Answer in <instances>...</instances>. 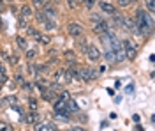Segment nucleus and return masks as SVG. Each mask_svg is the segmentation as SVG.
Instances as JSON below:
<instances>
[{"label": "nucleus", "mask_w": 155, "mask_h": 131, "mask_svg": "<svg viewBox=\"0 0 155 131\" xmlns=\"http://www.w3.org/2000/svg\"><path fill=\"white\" fill-rule=\"evenodd\" d=\"M0 131H12V126L7 122H0Z\"/></svg>", "instance_id": "nucleus-27"}, {"label": "nucleus", "mask_w": 155, "mask_h": 131, "mask_svg": "<svg viewBox=\"0 0 155 131\" xmlns=\"http://www.w3.org/2000/svg\"><path fill=\"white\" fill-rule=\"evenodd\" d=\"M49 2H51V0H34V4H35L37 7H44V5H49Z\"/></svg>", "instance_id": "nucleus-25"}, {"label": "nucleus", "mask_w": 155, "mask_h": 131, "mask_svg": "<svg viewBox=\"0 0 155 131\" xmlns=\"http://www.w3.org/2000/svg\"><path fill=\"white\" fill-rule=\"evenodd\" d=\"M132 91H134V87H132V83H130V85H129V87H127V94H130V92H132Z\"/></svg>", "instance_id": "nucleus-36"}, {"label": "nucleus", "mask_w": 155, "mask_h": 131, "mask_svg": "<svg viewBox=\"0 0 155 131\" xmlns=\"http://www.w3.org/2000/svg\"><path fill=\"white\" fill-rule=\"evenodd\" d=\"M34 57H35V50H27V59H28V60H32Z\"/></svg>", "instance_id": "nucleus-31"}, {"label": "nucleus", "mask_w": 155, "mask_h": 131, "mask_svg": "<svg viewBox=\"0 0 155 131\" xmlns=\"http://www.w3.org/2000/svg\"><path fill=\"white\" fill-rule=\"evenodd\" d=\"M23 87H25L27 91H32V89H34V83H23Z\"/></svg>", "instance_id": "nucleus-34"}, {"label": "nucleus", "mask_w": 155, "mask_h": 131, "mask_svg": "<svg viewBox=\"0 0 155 131\" xmlns=\"http://www.w3.org/2000/svg\"><path fill=\"white\" fill-rule=\"evenodd\" d=\"M48 66H37V67H35V73H37V74H46V73H48Z\"/></svg>", "instance_id": "nucleus-24"}, {"label": "nucleus", "mask_w": 155, "mask_h": 131, "mask_svg": "<svg viewBox=\"0 0 155 131\" xmlns=\"http://www.w3.org/2000/svg\"><path fill=\"white\" fill-rule=\"evenodd\" d=\"M55 112H57V115H62V119H69V113L71 112L67 110V103H64V101H55Z\"/></svg>", "instance_id": "nucleus-5"}, {"label": "nucleus", "mask_w": 155, "mask_h": 131, "mask_svg": "<svg viewBox=\"0 0 155 131\" xmlns=\"http://www.w3.org/2000/svg\"><path fill=\"white\" fill-rule=\"evenodd\" d=\"M4 101H5V105H11L12 108L18 106V98H14V96H9V98H5Z\"/></svg>", "instance_id": "nucleus-16"}, {"label": "nucleus", "mask_w": 155, "mask_h": 131, "mask_svg": "<svg viewBox=\"0 0 155 131\" xmlns=\"http://www.w3.org/2000/svg\"><path fill=\"white\" fill-rule=\"evenodd\" d=\"M58 99H60V101H64V103H67V101L71 99V94H69L67 91H62V94L58 96Z\"/></svg>", "instance_id": "nucleus-21"}, {"label": "nucleus", "mask_w": 155, "mask_h": 131, "mask_svg": "<svg viewBox=\"0 0 155 131\" xmlns=\"http://www.w3.org/2000/svg\"><path fill=\"white\" fill-rule=\"evenodd\" d=\"M69 7H72V9H74V7H78V4L74 2V0H69Z\"/></svg>", "instance_id": "nucleus-35"}, {"label": "nucleus", "mask_w": 155, "mask_h": 131, "mask_svg": "<svg viewBox=\"0 0 155 131\" xmlns=\"http://www.w3.org/2000/svg\"><path fill=\"white\" fill-rule=\"evenodd\" d=\"M27 34H28L30 37H34V39H37L39 36H41V34H39L35 29H32V27H27Z\"/></svg>", "instance_id": "nucleus-19"}, {"label": "nucleus", "mask_w": 155, "mask_h": 131, "mask_svg": "<svg viewBox=\"0 0 155 131\" xmlns=\"http://www.w3.org/2000/svg\"><path fill=\"white\" fill-rule=\"evenodd\" d=\"M132 2H134V0H132Z\"/></svg>", "instance_id": "nucleus-43"}, {"label": "nucleus", "mask_w": 155, "mask_h": 131, "mask_svg": "<svg viewBox=\"0 0 155 131\" xmlns=\"http://www.w3.org/2000/svg\"><path fill=\"white\" fill-rule=\"evenodd\" d=\"M136 27H137V32L141 34V36H148L152 29H153V21L150 18V14H146L143 9H137L136 12Z\"/></svg>", "instance_id": "nucleus-1"}, {"label": "nucleus", "mask_w": 155, "mask_h": 131, "mask_svg": "<svg viewBox=\"0 0 155 131\" xmlns=\"http://www.w3.org/2000/svg\"><path fill=\"white\" fill-rule=\"evenodd\" d=\"M67 131H74V129H67Z\"/></svg>", "instance_id": "nucleus-42"}, {"label": "nucleus", "mask_w": 155, "mask_h": 131, "mask_svg": "<svg viewBox=\"0 0 155 131\" xmlns=\"http://www.w3.org/2000/svg\"><path fill=\"white\" fill-rule=\"evenodd\" d=\"M99 73H95L94 69H90V67H78V78L83 81H88L92 80V78H95Z\"/></svg>", "instance_id": "nucleus-3"}, {"label": "nucleus", "mask_w": 155, "mask_h": 131, "mask_svg": "<svg viewBox=\"0 0 155 131\" xmlns=\"http://www.w3.org/2000/svg\"><path fill=\"white\" fill-rule=\"evenodd\" d=\"M53 78H55V81H58V83L65 81V69H57L55 74H53Z\"/></svg>", "instance_id": "nucleus-12"}, {"label": "nucleus", "mask_w": 155, "mask_h": 131, "mask_svg": "<svg viewBox=\"0 0 155 131\" xmlns=\"http://www.w3.org/2000/svg\"><path fill=\"white\" fill-rule=\"evenodd\" d=\"M35 20H37L39 23H41V25H42V23H44V21L48 20V18H46V14H44V12H42V11H41V12H37V14H35Z\"/></svg>", "instance_id": "nucleus-22"}, {"label": "nucleus", "mask_w": 155, "mask_h": 131, "mask_svg": "<svg viewBox=\"0 0 155 131\" xmlns=\"http://www.w3.org/2000/svg\"><path fill=\"white\" fill-rule=\"evenodd\" d=\"M41 94H42V99L48 101V103H55V101H57V98H58V96H57V91H53L51 87H48L46 91H42Z\"/></svg>", "instance_id": "nucleus-7"}, {"label": "nucleus", "mask_w": 155, "mask_h": 131, "mask_svg": "<svg viewBox=\"0 0 155 131\" xmlns=\"http://www.w3.org/2000/svg\"><path fill=\"white\" fill-rule=\"evenodd\" d=\"M2 27H4V21H2V18H0V30H2Z\"/></svg>", "instance_id": "nucleus-38"}, {"label": "nucleus", "mask_w": 155, "mask_h": 131, "mask_svg": "<svg viewBox=\"0 0 155 131\" xmlns=\"http://www.w3.org/2000/svg\"><path fill=\"white\" fill-rule=\"evenodd\" d=\"M67 110L69 112H78V105H76V101H74V99H69L67 101Z\"/></svg>", "instance_id": "nucleus-18"}, {"label": "nucleus", "mask_w": 155, "mask_h": 131, "mask_svg": "<svg viewBox=\"0 0 155 131\" xmlns=\"http://www.w3.org/2000/svg\"><path fill=\"white\" fill-rule=\"evenodd\" d=\"M78 78V69L74 67V66H71V67H67L65 69V81H72Z\"/></svg>", "instance_id": "nucleus-10"}, {"label": "nucleus", "mask_w": 155, "mask_h": 131, "mask_svg": "<svg viewBox=\"0 0 155 131\" xmlns=\"http://www.w3.org/2000/svg\"><path fill=\"white\" fill-rule=\"evenodd\" d=\"M23 122L25 124H37L39 122V115L35 110H30L28 113H25V117H23Z\"/></svg>", "instance_id": "nucleus-9"}, {"label": "nucleus", "mask_w": 155, "mask_h": 131, "mask_svg": "<svg viewBox=\"0 0 155 131\" xmlns=\"http://www.w3.org/2000/svg\"><path fill=\"white\" fill-rule=\"evenodd\" d=\"M0 91H2V83H0Z\"/></svg>", "instance_id": "nucleus-41"}, {"label": "nucleus", "mask_w": 155, "mask_h": 131, "mask_svg": "<svg viewBox=\"0 0 155 131\" xmlns=\"http://www.w3.org/2000/svg\"><path fill=\"white\" fill-rule=\"evenodd\" d=\"M67 32H69V36H72V37H81V36L85 34V29H83L79 23H69Z\"/></svg>", "instance_id": "nucleus-4"}, {"label": "nucleus", "mask_w": 155, "mask_h": 131, "mask_svg": "<svg viewBox=\"0 0 155 131\" xmlns=\"http://www.w3.org/2000/svg\"><path fill=\"white\" fill-rule=\"evenodd\" d=\"M94 32H95L97 36H101V34H106V32H109V25H107L104 20L97 21L95 25H94Z\"/></svg>", "instance_id": "nucleus-8"}, {"label": "nucleus", "mask_w": 155, "mask_h": 131, "mask_svg": "<svg viewBox=\"0 0 155 131\" xmlns=\"http://www.w3.org/2000/svg\"><path fill=\"white\" fill-rule=\"evenodd\" d=\"M99 5H101V9L104 11V12H107V14H113V12H115V5H111V4H107V2H101Z\"/></svg>", "instance_id": "nucleus-13"}, {"label": "nucleus", "mask_w": 155, "mask_h": 131, "mask_svg": "<svg viewBox=\"0 0 155 131\" xmlns=\"http://www.w3.org/2000/svg\"><path fill=\"white\" fill-rule=\"evenodd\" d=\"M146 7L150 11V14H152L153 12V0H146Z\"/></svg>", "instance_id": "nucleus-29"}, {"label": "nucleus", "mask_w": 155, "mask_h": 131, "mask_svg": "<svg viewBox=\"0 0 155 131\" xmlns=\"http://www.w3.org/2000/svg\"><path fill=\"white\" fill-rule=\"evenodd\" d=\"M106 60H109V62H116L115 53H113L111 50H107V51H106Z\"/></svg>", "instance_id": "nucleus-26"}, {"label": "nucleus", "mask_w": 155, "mask_h": 131, "mask_svg": "<svg viewBox=\"0 0 155 131\" xmlns=\"http://www.w3.org/2000/svg\"><path fill=\"white\" fill-rule=\"evenodd\" d=\"M18 62H19V57H18V55H11V64H12V66H16Z\"/></svg>", "instance_id": "nucleus-32"}, {"label": "nucleus", "mask_w": 155, "mask_h": 131, "mask_svg": "<svg viewBox=\"0 0 155 131\" xmlns=\"http://www.w3.org/2000/svg\"><path fill=\"white\" fill-rule=\"evenodd\" d=\"M122 48H124V53H125V59L129 60H134L136 55H137V46L132 39H125L122 41Z\"/></svg>", "instance_id": "nucleus-2"}, {"label": "nucleus", "mask_w": 155, "mask_h": 131, "mask_svg": "<svg viewBox=\"0 0 155 131\" xmlns=\"http://www.w3.org/2000/svg\"><path fill=\"white\" fill-rule=\"evenodd\" d=\"M64 57H65V60L72 62V64H74V60H76V53H74V51H65Z\"/></svg>", "instance_id": "nucleus-17"}, {"label": "nucleus", "mask_w": 155, "mask_h": 131, "mask_svg": "<svg viewBox=\"0 0 155 131\" xmlns=\"http://www.w3.org/2000/svg\"><path fill=\"white\" fill-rule=\"evenodd\" d=\"M5 2H9V4H12V2H14V0H5Z\"/></svg>", "instance_id": "nucleus-40"}, {"label": "nucleus", "mask_w": 155, "mask_h": 131, "mask_svg": "<svg viewBox=\"0 0 155 131\" xmlns=\"http://www.w3.org/2000/svg\"><path fill=\"white\" fill-rule=\"evenodd\" d=\"M16 43H18V46L21 48V50H27V41L23 39V37H19L18 36V37H16Z\"/></svg>", "instance_id": "nucleus-23"}, {"label": "nucleus", "mask_w": 155, "mask_h": 131, "mask_svg": "<svg viewBox=\"0 0 155 131\" xmlns=\"http://www.w3.org/2000/svg\"><path fill=\"white\" fill-rule=\"evenodd\" d=\"M32 14H34V11H32L30 5H23V7H21V18H23V20H30Z\"/></svg>", "instance_id": "nucleus-11"}, {"label": "nucleus", "mask_w": 155, "mask_h": 131, "mask_svg": "<svg viewBox=\"0 0 155 131\" xmlns=\"http://www.w3.org/2000/svg\"><path fill=\"white\" fill-rule=\"evenodd\" d=\"M34 85H37V89H39L41 92H42V91H46V89L49 87V81L42 80V78H39V80H37V83H34Z\"/></svg>", "instance_id": "nucleus-14"}, {"label": "nucleus", "mask_w": 155, "mask_h": 131, "mask_svg": "<svg viewBox=\"0 0 155 131\" xmlns=\"http://www.w3.org/2000/svg\"><path fill=\"white\" fill-rule=\"evenodd\" d=\"M136 131H143V128L141 126H136Z\"/></svg>", "instance_id": "nucleus-37"}, {"label": "nucleus", "mask_w": 155, "mask_h": 131, "mask_svg": "<svg viewBox=\"0 0 155 131\" xmlns=\"http://www.w3.org/2000/svg\"><path fill=\"white\" fill-rule=\"evenodd\" d=\"M83 4L90 9V7H94V5H95V0H83Z\"/></svg>", "instance_id": "nucleus-30"}, {"label": "nucleus", "mask_w": 155, "mask_h": 131, "mask_svg": "<svg viewBox=\"0 0 155 131\" xmlns=\"http://www.w3.org/2000/svg\"><path fill=\"white\" fill-rule=\"evenodd\" d=\"M130 2H132V0H118V4H120L122 7H125V5H129Z\"/></svg>", "instance_id": "nucleus-33"}, {"label": "nucleus", "mask_w": 155, "mask_h": 131, "mask_svg": "<svg viewBox=\"0 0 155 131\" xmlns=\"http://www.w3.org/2000/svg\"><path fill=\"white\" fill-rule=\"evenodd\" d=\"M49 131H60V129H57V128H51V129H49Z\"/></svg>", "instance_id": "nucleus-39"}, {"label": "nucleus", "mask_w": 155, "mask_h": 131, "mask_svg": "<svg viewBox=\"0 0 155 131\" xmlns=\"http://www.w3.org/2000/svg\"><path fill=\"white\" fill-rule=\"evenodd\" d=\"M28 106L32 110H37V101H35V98H30L28 99Z\"/></svg>", "instance_id": "nucleus-28"}, {"label": "nucleus", "mask_w": 155, "mask_h": 131, "mask_svg": "<svg viewBox=\"0 0 155 131\" xmlns=\"http://www.w3.org/2000/svg\"><path fill=\"white\" fill-rule=\"evenodd\" d=\"M85 55H87L90 60H101V51H99V48L97 46H94V44H88L87 50H85Z\"/></svg>", "instance_id": "nucleus-6"}, {"label": "nucleus", "mask_w": 155, "mask_h": 131, "mask_svg": "<svg viewBox=\"0 0 155 131\" xmlns=\"http://www.w3.org/2000/svg\"><path fill=\"white\" fill-rule=\"evenodd\" d=\"M37 41L41 43V44H44V46H46V44H49V43H51V37H49V36H39Z\"/></svg>", "instance_id": "nucleus-20"}, {"label": "nucleus", "mask_w": 155, "mask_h": 131, "mask_svg": "<svg viewBox=\"0 0 155 131\" xmlns=\"http://www.w3.org/2000/svg\"><path fill=\"white\" fill-rule=\"evenodd\" d=\"M34 129H35V131H49V129H51V126L46 124V122H37Z\"/></svg>", "instance_id": "nucleus-15"}]
</instances>
